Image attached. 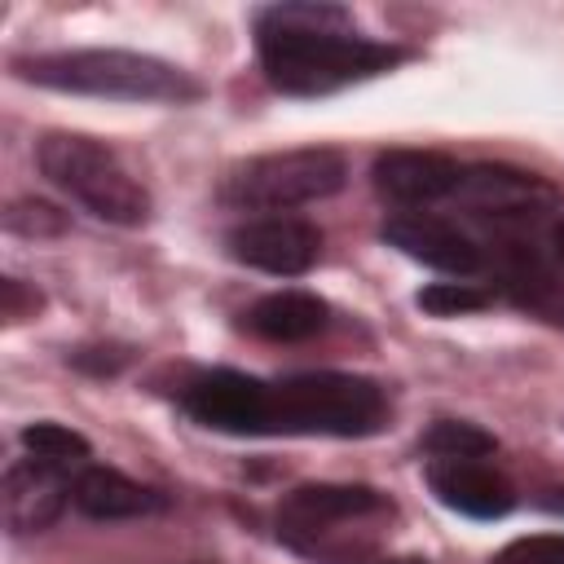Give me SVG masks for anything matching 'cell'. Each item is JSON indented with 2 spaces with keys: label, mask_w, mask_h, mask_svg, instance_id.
Masks as SVG:
<instances>
[{
  "label": "cell",
  "mask_w": 564,
  "mask_h": 564,
  "mask_svg": "<svg viewBox=\"0 0 564 564\" xmlns=\"http://www.w3.org/2000/svg\"><path fill=\"white\" fill-rule=\"evenodd\" d=\"M375 189L405 207V212H423L432 203H449L463 176V163H454L449 154L436 150H388L375 159Z\"/></svg>",
  "instance_id": "obj_11"
},
{
  "label": "cell",
  "mask_w": 564,
  "mask_h": 564,
  "mask_svg": "<svg viewBox=\"0 0 564 564\" xmlns=\"http://www.w3.org/2000/svg\"><path fill=\"white\" fill-rule=\"evenodd\" d=\"M330 322V308L326 300L308 295V291H273V295H260L247 313H242V326L269 344H300V339H313L322 335Z\"/></svg>",
  "instance_id": "obj_14"
},
{
  "label": "cell",
  "mask_w": 564,
  "mask_h": 564,
  "mask_svg": "<svg viewBox=\"0 0 564 564\" xmlns=\"http://www.w3.org/2000/svg\"><path fill=\"white\" fill-rule=\"evenodd\" d=\"M388 520L392 502L370 485H300L278 502V538L326 564L366 555Z\"/></svg>",
  "instance_id": "obj_4"
},
{
  "label": "cell",
  "mask_w": 564,
  "mask_h": 564,
  "mask_svg": "<svg viewBox=\"0 0 564 564\" xmlns=\"http://www.w3.org/2000/svg\"><path fill=\"white\" fill-rule=\"evenodd\" d=\"M427 489L471 520H498L516 507V485L489 458H427Z\"/></svg>",
  "instance_id": "obj_10"
},
{
  "label": "cell",
  "mask_w": 564,
  "mask_h": 564,
  "mask_svg": "<svg viewBox=\"0 0 564 564\" xmlns=\"http://www.w3.org/2000/svg\"><path fill=\"white\" fill-rule=\"evenodd\" d=\"M498 286L507 291V300L551 326H564V273H555V264L533 251L520 238H507L498 251Z\"/></svg>",
  "instance_id": "obj_13"
},
{
  "label": "cell",
  "mask_w": 564,
  "mask_h": 564,
  "mask_svg": "<svg viewBox=\"0 0 564 564\" xmlns=\"http://www.w3.org/2000/svg\"><path fill=\"white\" fill-rule=\"evenodd\" d=\"M489 291L485 286H476V282H432V286H423L419 295H414V304L423 308V313H432V317H463V313H480V308H489Z\"/></svg>",
  "instance_id": "obj_18"
},
{
  "label": "cell",
  "mask_w": 564,
  "mask_h": 564,
  "mask_svg": "<svg viewBox=\"0 0 564 564\" xmlns=\"http://www.w3.org/2000/svg\"><path fill=\"white\" fill-rule=\"evenodd\" d=\"M383 242L397 247L401 256L432 264L441 273H454V278H476L489 269L485 247L467 229H458L454 220L432 216V212H397L392 220H383Z\"/></svg>",
  "instance_id": "obj_9"
},
{
  "label": "cell",
  "mask_w": 564,
  "mask_h": 564,
  "mask_svg": "<svg viewBox=\"0 0 564 564\" xmlns=\"http://www.w3.org/2000/svg\"><path fill=\"white\" fill-rule=\"evenodd\" d=\"M18 441H22V449H26L31 458H40V463H48V467H62V471L88 467V463H84V458H88V441H84L75 427H66V423H48V419L26 423Z\"/></svg>",
  "instance_id": "obj_16"
},
{
  "label": "cell",
  "mask_w": 564,
  "mask_h": 564,
  "mask_svg": "<svg viewBox=\"0 0 564 564\" xmlns=\"http://www.w3.org/2000/svg\"><path fill=\"white\" fill-rule=\"evenodd\" d=\"M13 75L75 97H101V101H159V106H185L203 97V84L163 57L132 53V48H62V53H31L13 57Z\"/></svg>",
  "instance_id": "obj_3"
},
{
  "label": "cell",
  "mask_w": 564,
  "mask_h": 564,
  "mask_svg": "<svg viewBox=\"0 0 564 564\" xmlns=\"http://www.w3.org/2000/svg\"><path fill=\"white\" fill-rule=\"evenodd\" d=\"M551 260H560V264H564V212L551 220Z\"/></svg>",
  "instance_id": "obj_22"
},
{
  "label": "cell",
  "mask_w": 564,
  "mask_h": 564,
  "mask_svg": "<svg viewBox=\"0 0 564 564\" xmlns=\"http://www.w3.org/2000/svg\"><path fill=\"white\" fill-rule=\"evenodd\" d=\"M383 564H427V560L423 555H388Z\"/></svg>",
  "instance_id": "obj_23"
},
{
  "label": "cell",
  "mask_w": 564,
  "mask_h": 564,
  "mask_svg": "<svg viewBox=\"0 0 564 564\" xmlns=\"http://www.w3.org/2000/svg\"><path fill=\"white\" fill-rule=\"evenodd\" d=\"M494 564H564V538H520L502 546Z\"/></svg>",
  "instance_id": "obj_20"
},
{
  "label": "cell",
  "mask_w": 564,
  "mask_h": 564,
  "mask_svg": "<svg viewBox=\"0 0 564 564\" xmlns=\"http://www.w3.org/2000/svg\"><path fill=\"white\" fill-rule=\"evenodd\" d=\"M35 308H40V291L35 286H26L22 278H4L0 282V313H4V322H22Z\"/></svg>",
  "instance_id": "obj_21"
},
{
  "label": "cell",
  "mask_w": 564,
  "mask_h": 564,
  "mask_svg": "<svg viewBox=\"0 0 564 564\" xmlns=\"http://www.w3.org/2000/svg\"><path fill=\"white\" fill-rule=\"evenodd\" d=\"M70 489H75V480L62 467H48V463H40L31 454L9 463L4 467V485H0L9 533H40V529H48L62 516Z\"/></svg>",
  "instance_id": "obj_12"
},
{
  "label": "cell",
  "mask_w": 564,
  "mask_h": 564,
  "mask_svg": "<svg viewBox=\"0 0 564 564\" xmlns=\"http://www.w3.org/2000/svg\"><path fill=\"white\" fill-rule=\"evenodd\" d=\"M4 229L22 234V238H57V234H66V212H57L53 203H40V198H22L4 212Z\"/></svg>",
  "instance_id": "obj_19"
},
{
  "label": "cell",
  "mask_w": 564,
  "mask_h": 564,
  "mask_svg": "<svg viewBox=\"0 0 564 564\" xmlns=\"http://www.w3.org/2000/svg\"><path fill=\"white\" fill-rule=\"evenodd\" d=\"M181 410L229 436H370L388 419V397L375 379L339 370L286 379L203 370L181 388Z\"/></svg>",
  "instance_id": "obj_1"
},
{
  "label": "cell",
  "mask_w": 564,
  "mask_h": 564,
  "mask_svg": "<svg viewBox=\"0 0 564 564\" xmlns=\"http://www.w3.org/2000/svg\"><path fill=\"white\" fill-rule=\"evenodd\" d=\"M494 436L467 419H436L423 436H419V449L427 458H489L494 454Z\"/></svg>",
  "instance_id": "obj_17"
},
{
  "label": "cell",
  "mask_w": 564,
  "mask_h": 564,
  "mask_svg": "<svg viewBox=\"0 0 564 564\" xmlns=\"http://www.w3.org/2000/svg\"><path fill=\"white\" fill-rule=\"evenodd\" d=\"M70 498L93 520H132V516H150L163 507L159 489L137 485L132 476H123L115 467H79Z\"/></svg>",
  "instance_id": "obj_15"
},
{
  "label": "cell",
  "mask_w": 564,
  "mask_h": 564,
  "mask_svg": "<svg viewBox=\"0 0 564 564\" xmlns=\"http://www.w3.org/2000/svg\"><path fill=\"white\" fill-rule=\"evenodd\" d=\"M256 57L278 93L326 97L401 66L410 48L357 31L352 13L339 4L286 0L256 13Z\"/></svg>",
  "instance_id": "obj_2"
},
{
  "label": "cell",
  "mask_w": 564,
  "mask_h": 564,
  "mask_svg": "<svg viewBox=\"0 0 564 564\" xmlns=\"http://www.w3.org/2000/svg\"><path fill=\"white\" fill-rule=\"evenodd\" d=\"M449 203H458L476 220L511 229V225H533L546 212H555L560 194H555V185H546L533 172H520L507 163H471V167H463Z\"/></svg>",
  "instance_id": "obj_7"
},
{
  "label": "cell",
  "mask_w": 564,
  "mask_h": 564,
  "mask_svg": "<svg viewBox=\"0 0 564 564\" xmlns=\"http://www.w3.org/2000/svg\"><path fill=\"white\" fill-rule=\"evenodd\" d=\"M348 163L330 145H304V150H278L256 154L225 172L220 198L238 212H291L317 198H330L344 189Z\"/></svg>",
  "instance_id": "obj_6"
},
{
  "label": "cell",
  "mask_w": 564,
  "mask_h": 564,
  "mask_svg": "<svg viewBox=\"0 0 564 564\" xmlns=\"http://www.w3.org/2000/svg\"><path fill=\"white\" fill-rule=\"evenodd\" d=\"M40 172L66 189L75 203H84L106 225H145L150 220V194L145 185L123 167V159L84 132H44L35 150Z\"/></svg>",
  "instance_id": "obj_5"
},
{
  "label": "cell",
  "mask_w": 564,
  "mask_h": 564,
  "mask_svg": "<svg viewBox=\"0 0 564 564\" xmlns=\"http://www.w3.org/2000/svg\"><path fill=\"white\" fill-rule=\"evenodd\" d=\"M225 247L238 264H251L273 278H300L317 264L322 234H317V225H308L300 216H260V220L234 225L225 234Z\"/></svg>",
  "instance_id": "obj_8"
}]
</instances>
